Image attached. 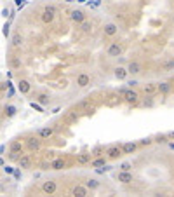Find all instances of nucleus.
I'll list each match as a JSON object with an SVG mask.
<instances>
[{"mask_svg":"<svg viewBox=\"0 0 174 197\" xmlns=\"http://www.w3.org/2000/svg\"><path fill=\"white\" fill-rule=\"evenodd\" d=\"M119 93L122 94V100H124L127 105H138V101H139V93L134 91L132 87H130V89H120Z\"/></svg>","mask_w":174,"mask_h":197,"instance_id":"obj_1","label":"nucleus"},{"mask_svg":"<svg viewBox=\"0 0 174 197\" xmlns=\"http://www.w3.org/2000/svg\"><path fill=\"white\" fill-rule=\"evenodd\" d=\"M56 18V7L54 6H45L42 11V21L45 25H51V23L54 21Z\"/></svg>","mask_w":174,"mask_h":197,"instance_id":"obj_2","label":"nucleus"},{"mask_svg":"<svg viewBox=\"0 0 174 197\" xmlns=\"http://www.w3.org/2000/svg\"><path fill=\"white\" fill-rule=\"evenodd\" d=\"M120 155H124V150H122V145H112V147H108V148H106V157H108L110 160H115V159H119Z\"/></svg>","mask_w":174,"mask_h":197,"instance_id":"obj_3","label":"nucleus"},{"mask_svg":"<svg viewBox=\"0 0 174 197\" xmlns=\"http://www.w3.org/2000/svg\"><path fill=\"white\" fill-rule=\"evenodd\" d=\"M56 190H58V183H56V180H47V181H44L42 183V192L44 194L52 195Z\"/></svg>","mask_w":174,"mask_h":197,"instance_id":"obj_4","label":"nucleus"},{"mask_svg":"<svg viewBox=\"0 0 174 197\" xmlns=\"http://www.w3.org/2000/svg\"><path fill=\"white\" fill-rule=\"evenodd\" d=\"M106 54H108L110 58H119L120 54H122V45H120L119 42L110 44L108 49H106Z\"/></svg>","mask_w":174,"mask_h":197,"instance_id":"obj_5","label":"nucleus"},{"mask_svg":"<svg viewBox=\"0 0 174 197\" xmlns=\"http://www.w3.org/2000/svg\"><path fill=\"white\" fill-rule=\"evenodd\" d=\"M132 180H134V176H132V173H130V171H120V173H117V181L124 183V185L132 183Z\"/></svg>","mask_w":174,"mask_h":197,"instance_id":"obj_6","label":"nucleus"},{"mask_svg":"<svg viewBox=\"0 0 174 197\" xmlns=\"http://www.w3.org/2000/svg\"><path fill=\"white\" fill-rule=\"evenodd\" d=\"M103 32H104L106 37H115V35L119 33V26H117L115 23H106L103 26Z\"/></svg>","mask_w":174,"mask_h":197,"instance_id":"obj_7","label":"nucleus"},{"mask_svg":"<svg viewBox=\"0 0 174 197\" xmlns=\"http://www.w3.org/2000/svg\"><path fill=\"white\" fill-rule=\"evenodd\" d=\"M70 18L73 23H78L80 25L82 21H85V14H84V11H80V9H75V11L70 12Z\"/></svg>","mask_w":174,"mask_h":197,"instance_id":"obj_8","label":"nucleus"},{"mask_svg":"<svg viewBox=\"0 0 174 197\" xmlns=\"http://www.w3.org/2000/svg\"><path fill=\"white\" fill-rule=\"evenodd\" d=\"M17 166H19L21 169H30V167H32V157H30V155H21L19 160H17Z\"/></svg>","mask_w":174,"mask_h":197,"instance_id":"obj_9","label":"nucleus"},{"mask_svg":"<svg viewBox=\"0 0 174 197\" xmlns=\"http://www.w3.org/2000/svg\"><path fill=\"white\" fill-rule=\"evenodd\" d=\"M89 84H91V77H89L87 73H80L78 77H77V85H78V87L84 89V87H87Z\"/></svg>","mask_w":174,"mask_h":197,"instance_id":"obj_10","label":"nucleus"},{"mask_svg":"<svg viewBox=\"0 0 174 197\" xmlns=\"http://www.w3.org/2000/svg\"><path fill=\"white\" fill-rule=\"evenodd\" d=\"M52 134H54V129H52V128H42V129H38V131H37V136H38V138H42V140L51 138Z\"/></svg>","mask_w":174,"mask_h":197,"instance_id":"obj_11","label":"nucleus"},{"mask_svg":"<svg viewBox=\"0 0 174 197\" xmlns=\"http://www.w3.org/2000/svg\"><path fill=\"white\" fill-rule=\"evenodd\" d=\"M122 150H124V154H134L138 150V143H134V141H125V143H122Z\"/></svg>","mask_w":174,"mask_h":197,"instance_id":"obj_12","label":"nucleus"},{"mask_svg":"<svg viewBox=\"0 0 174 197\" xmlns=\"http://www.w3.org/2000/svg\"><path fill=\"white\" fill-rule=\"evenodd\" d=\"M30 89H32V85H30V82H28V80H19V82H17V91H19V93H21V94H28V93H30Z\"/></svg>","mask_w":174,"mask_h":197,"instance_id":"obj_13","label":"nucleus"},{"mask_svg":"<svg viewBox=\"0 0 174 197\" xmlns=\"http://www.w3.org/2000/svg\"><path fill=\"white\" fill-rule=\"evenodd\" d=\"M127 70H129V75H138V73H141V65L138 61H130L127 65Z\"/></svg>","mask_w":174,"mask_h":197,"instance_id":"obj_14","label":"nucleus"},{"mask_svg":"<svg viewBox=\"0 0 174 197\" xmlns=\"http://www.w3.org/2000/svg\"><path fill=\"white\" fill-rule=\"evenodd\" d=\"M113 73H115V77H117L119 80H125L127 79V75H129V70L124 68V66H117Z\"/></svg>","mask_w":174,"mask_h":197,"instance_id":"obj_15","label":"nucleus"},{"mask_svg":"<svg viewBox=\"0 0 174 197\" xmlns=\"http://www.w3.org/2000/svg\"><path fill=\"white\" fill-rule=\"evenodd\" d=\"M66 167V160L65 159H54L52 162H51V169L54 171H61Z\"/></svg>","mask_w":174,"mask_h":197,"instance_id":"obj_16","label":"nucleus"},{"mask_svg":"<svg viewBox=\"0 0 174 197\" xmlns=\"http://www.w3.org/2000/svg\"><path fill=\"white\" fill-rule=\"evenodd\" d=\"M87 190H89V188H87L85 185H75L73 190H71V194H73V195H78V197H85Z\"/></svg>","mask_w":174,"mask_h":197,"instance_id":"obj_17","label":"nucleus"},{"mask_svg":"<svg viewBox=\"0 0 174 197\" xmlns=\"http://www.w3.org/2000/svg\"><path fill=\"white\" fill-rule=\"evenodd\" d=\"M157 89L160 94H169L171 89H172V85L169 84V82H157Z\"/></svg>","mask_w":174,"mask_h":197,"instance_id":"obj_18","label":"nucleus"},{"mask_svg":"<svg viewBox=\"0 0 174 197\" xmlns=\"http://www.w3.org/2000/svg\"><path fill=\"white\" fill-rule=\"evenodd\" d=\"M26 147L30 150H38L40 148V140H38V136L37 138H35V136H33V138H28L26 140Z\"/></svg>","mask_w":174,"mask_h":197,"instance_id":"obj_19","label":"nucleus"},{"mask_svg":"<svg viewBox=\"0 0 174 197\" xmlns=\"http://www.w3.org/2000/svg\"><path fill=\"white\" fill-rule=\"evenodd\" d=\"M157 84H155V82H148V84H145L143 85V93H145V94H155V93H157Z\"/></svg>","mask_w":174,"mask_h":197,"instance_id":"obj_20","label":"nucleus"},{"mask_svg":"<svg viewBox=\"0 0 174 197\" xmlns=\"http://www.w3.org/2000/svg\"><path fill=\"white\" fill-rule=\"evenodd\" d=\"M91 155H93V152H91V154L82 152V154L77 155V162H78V164H87V162H91Z\"/></svg>","mask_w":174,"mask_h":197,"instance_id":"obj_21","label":"nucleus"},{"mask_svg":"<svg viewBox=\"0 0 174 197\" xmlns=\"http://www.w3.org/2000/svg\"><path fill=\"white\" fill-rule=\"evenodd\" d=\"M106 159H108V157H101V155H99V157H96L94 160H91V166H93V167H101V166L106 164Z\"/></svg>","mask_w":174,"mask_h":197,"instance_id":"obj_22","label":"nucleus"},{"mask_svg":"<svg viewBox=\"0 0 174 197\" xmlns=\"http://www.w3.org/2000/svg\"><path fill=\"white\" fill-rule=\"evenodd\" d=\"M49 98H51L49 94H45V93H40V94H37V101L40 103L42 107H45V105L49 103Z\"/></svg>","mask_w":174,"mask_h":197,"instance_id":"obj_23","label":"nucleus"},{"mask_svg":"<svg viewBox=\"0 0 174 197\" xmlns=\"http://www.w3.org/2000/svg\"><path fill=\"white\" fill-rule=\"evenodd\" d=\"M80 30L84 33H91V32H93V23H91V21H82L80 23Z\"/></svg>","mask_w":174,"mask_h":197,"instance_id":"obj_24","label":"nucleus"},{"mask_svg":"<svg viewBox=\"0 0 174 197\" xmlns=\"http://www.w3.org/2000/svg\"><path fill=\"white\" fill-rule=\"evenodd\" d=\"M4 112H6V115H7V117L11 119V117H14V115H16V112H17V108L14 107V105H7V107L4 108Z\"/></svg>","mask_w":174,"mask_h":197,"instance_id":"obj_25","label":"nucleus"},{"mask_svg":"<svg viewBox=\"0 0 174 197\" xmlns=\"http://www.w3.org/2000/svg\"><path fill=\"white\" fill-rule=\"evenodd\" d=\"M85 187L91 188V190H96V188H99V181L94 180V178H89V180L85 181Z\"/></svg>","mask_w":174,"mask_h":197,"instance_id":"obj_26","label":"nucleus"},{"mask_svg":"<svg viewBox=\"0 0 174 197\" xmlns=\"http://www.w3.org/2000/svg\"><path fill=\"white\" fill-rule=\"evenodd\" d=\"M21 155H23V150H9V159L11 160H19Z\"/></svg>","mask_w":174,"mask_h":197,"instance_id":"obj_27","label":"nucleus"},{"mask_svg":"<svg viewBox=\"0 0 174 197\" xmlns=\"http://www.w3.org/2000/svg\"><path fill=\"white\" fill-rule=\"evenodd\" d=\"M91 152H93L94 157H99V155H103V154H104V147H101V145H96V147H94Z\"/></svg>","mask_w":174,"mask_h":197,"instance_id":"obj_28","label":"nucleus"},{"mask_svg":"<svg viewBox=\"0 0 174 197\" xmlns=\"http://www.w3.org/2000/svg\"><path fill=\"white\" fill-rule=\"evenodd\" d=\"M155 143H169V136L167 134H158V136H155Z\"/></svg>","mask_w":174,"mask_h":197,"instance_id":"obj_29","label":"nucleus"},{"mask_svg":"<svg viewBox=\"0 0 174 197\" xmlns=\"http://www.w3.org/2000/svg\"><path fill=\"white\" fill-rule=\"evenodd\" d=\"M153 98H152V94H148L146 98H145V100H143V107H148V108H152L153 107Z\"/></svg>","mask_w":174,"mask_h":197,"instance_id":"obj_30","label":"nucleus"},{"mask_svg":"<svg viewBox=\"0 0 174 197\" xmlns=\"http://www.w3.org/2000/svg\"><path fill=\"white\" fill-rule=\"evenodd\" d=\"M21 44H23V37H21V35H14V37H12V45H14V47H19Z\"/></svg>","mask_w":174,"mask_h":197,"instance_id":"obj_31","label":"nucleus"},{"mask_svg":"<svg viewBox=\"0 0 174 197\" xmlns=\"http://www.w3.org/2000/svg\"><path fill=\"white\" fill-rule=\"evenodd\" d=\"M9 65H11L12 68H19V66H21V59H19V58H12L11 61H9Z\"/></svg>","mask_w":174,"mask_h":197,"instance_id":"obj_32","label":"nucleus"},{"mask_svg":"<svg viewBox=\"0 0 174 197\" xmlns=\"http://www.w3.org/2000/svg\"><path fill=\"white\" fill-rule=\"evenodd\" d=\"M9 150H23V143L16 140V141H12V143H11V148H9Z\"/></svg>","mask_w":174,"mask_h":197,"instance_id":"obj_33","label":"nucleus"},{"mask_svg":"<svg viewBox=\"0 0 174 197\" xmlns=\"http://www.w3.org/2000/svg\"><path fill=\"white\" fill-rule=\"evenodd\" d=\"M117 103H120V98H119V96H112V100H108V105H110V107H115Z\"/></svg>","mask_w":174,"mask_h":197,"instance_id":"obj_34","label":"nucleus"},{"mask_svg":"<svg viewBox=\"0 0 174 197\" xmlns=\"http://www.w3.org/2000/svg\"><path fill=\"white\" fill-rule=\"evenodd\" d=\"M120 169L122 171H130L132 169V164H130V162H122V164H120Z\"/></svg>","mask_w":174,"mask_h":197,"instance_id":"obj_35","label":"nucleus"},{"mask_svg":"<svg viewBox=\"0 0 174 197\" xmlns=\"http://www.w3.org/2000/svg\"><path fill=\"white\" fill-rule=\"evenodd\" d=\"M164 70H174V59H169L167 63H164Z\"/></svg>","mask_w":174,"mask_h":197,"instance_id":"obj_36","label":"nucleus"},{"mask_svg":"<svg viewBox=\"0 0 174 197\" xmlns=\"http://www.w3.org/2000/svg\"><path fill=\"white\" fill-rule=\"evenodd\" d=\"M153 141H155L153 138H143L141 141H139V145H145V147H148V145H152Z\"/></svg>","mask_w":174,"mask_h":197,"instance_id":"obj_37","label":"nucleus"},{"mask_svg":"<svg viewBox=\"0 0 174 197\" xmlns=\"http://www.w3.org/2000/svg\"><path fill=\"white\" fill-rule=\"evenodd\" d=\"M32 108H35V110H38V112H42L44 108L38 105V103H35V101H32Z\"/></svg>","mask_w":174,"mask_h":197,"instance_id":"obj_38","label":"nucleus"},{"mask_svg":"<svg viewBox=\"0 0 174 197\" xmlns=\"http://www.w3.org/2000/svg\"><path fill=\"white\" fill-rule=\"evenodd\" d=\"M4 35H6V37H9V23H6V25H4Z\"/></svg>","mask_w":174,"mask_h":197,"instance_id":"obj_39","label":"nucleus"},{"mask_svg":"<svg viewBox=\"0 0 174 197\" xmlns=\"http://www.w3.org/2000/svg\"><path fill=\"white\" fill-rule=\"evenodd\" d=\"M127 84H129V87H134V85H136L138 82H136V80H129V82H127Z\"/></svg>","mask_w":174,"mask_h":197,"instance_id":"obj_40","label":"nucleus"},{"mask_svg":"<svg viewBox=\"0 0 174 197\" xmlns=\"http://www.w3.org/2000/svg\"><path fill=\"white\" fill-rule=\"evenodd\" d=\"M19 169H21V167H19ZM19 169L14 171V176H16V178H19V176H21V171H19Z\"/></svg>","mask_w":174,"mask_h":197,"instance_id":"obj_41","label":"nucleus"},{"mask_svg":"<svg viewBox=\"0 0 174 197\" xmlns=\"http://www.w3.org/2000/svg\"><path fill=\"white\" fill-rule=\"evenodd\" d=\"M16 4H17L19 7H23V6H25V0H16Z\"/></svg>","mask_w":174,"mask_h":197,"instance_id":"obj_42","label":"nucleus"},{"mask_svg":"<svg viewBox=\"0 0 174 197\" xmlns=\"http://www.w3.org/2000/svg\"><path fill=\"white\" fill-rule=\"evenodd\" d=\"M169 148H171V150H174V143H172V141H169Z\"/></svg>","mask_w":174,"mask_h":197,"instance_id":"obj_43","label":"nucleus"},{"mask_svg":"<svg viewBox=\"0 0 174 197\" xmlns=\"http://www.w3.org/2000/svg\"><path fill=\"white\" fill-rule=\"evenodd\" d=\"M167 136H169V138H174V133H169Z\"/></svg>","mask_w":174,"mask_h":197,"instance_id":"obj_44","label":"nucleus"},{"mask_svg":"<svg viewBox=\"0 0 174 197\" xmlns=\"http://www.w3.org/2000/svg\"><path fill=\"white\" fill-rule=\"evenodd\" d=\"M172 23H174V16H172Z\"/></svg>","mask_w":174,"mask_h":197,"instance_id":"obj_45","label":"nucleus"}]
</instances>
